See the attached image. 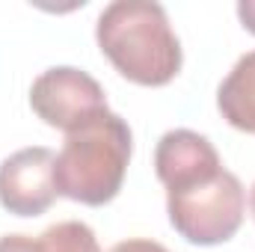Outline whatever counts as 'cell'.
I'll return each instance as SVG.
<instances>
[{
    "mask_svg": "<svg viewBox=\"0 0 255 252\" xmlns=\"http://www.w3.org/2000/svg\"><path fill=\"white\" fill-rule=\"evenodd\" d=\"M101 54L113 68L139 86H166L181 71V42L154 0H116L95 24Z\"/></svg>",
    "mask_w": 255,
    "mask_h": 252,
    "instance_id": "cell-1",
    "label": "cell"
},
{
    "mask_svg": "<svg viewBox=\"0 0 255 252\" xmlns=\"http://www.w3.org/2000/svg\"><path fill=\"white\" fill-rule=\"evenodd\" d=\"M130 151H133L130 127L113 110L65 133L63 148L54 160L57 196H65L89 208L113 202L125 181Z\"/></svg>",
    "mask_w": 255,
    "mask_h": 252,
    "instance_id": "cell-2",
    "label": "cell"
},
{
    "mask_svg": "<svg viewBox=\"0 0 255 252\" xmlns=\"http://www.w3.org/2000/svg\"><path fill=\"white\" fill-rule=\"evenodd\" d=\"M172 229L196 247H217L238 235L247 214V190L229 169L187 187L166 190Z\"/></svg>",
    "mask_w": 255,
    "mask_h": 252,
    "instance_id": "cell-3",
    "label": "cell"
},
{
    "mask_svg": "<svg viewBox=\"0 0 255 252\" xmlns=\"http://www.w3.org/2000/svg\"><path fill=\"white\" fill-rule=\"evenodd\" d=\"M30 107L45 125L71 133L80 125L92 122L95 116L107 113V95L101 83L83 68L57 65L33 80Z\"/></svg>",
    "mask_w": 255,
    "mask_h": 252,
    "instance_id": "cell-4",
    "label": "cell"
},
{
    "mask_svg": "<svg viewBox=\"0 0 255 252\" xmlns=\"http://www.w3.org/2000/svg\"><path fill=\"white\" fill-rule=\"evenodd\" d=\"M54 160L57 154L45 145H30L9 154L0 163V205L15 217H39L54 199Z\"/></svg>",
    "mask_w": 255,
    "mask_h": 252,
    "instance_id": "cell-5",
    "label": "cell"
},
{
    "mask_svg": "<svg viewBox=\"0 0 255 252\" xmlns=\"http://www.w3.org/2000/svg\"><path fill=\"white\" fill-rule=\"evenodd\" d=\"M220 169H223V160L211 145V139L187 127L166 130L154 148V172L166 190L205 181Z\"/></svg>",
    "mask_w": 255,
    "mask_h": 252,
    "instance_id": "cell-6",
    "label": "cell"
},
{
    "mask_svg": "<svg viewBox=\"0 0 255 252\" xmlns=\"http://www.w3.org/2000/svg\"><path fill=\"white\" fill-rule=\"evenodd\" d=\"M217 107L232 127L255 133V51L244 54L220 83Z\"/></svg>",
    "mask_w": 255,
    "mask_h": 252,
    "instance_id": "cell-7",
    "label": "cell"
},
{
    "mask_svg": "<svg viewBox=\"0 0 255 252\" xmlns=\"http://www.w3.org/2000/svg\"><path fill=\"white\" fill-rule=\"evenodd\" d=\"M36 241H39L42 252H101L95 232L80 220L57 223V226L45 229Z\"/></svg>",
    "mask_w": 255,
    "mask_h": 252,
    "instance_id": "cell-8",
    "label": "cell"
},
{
    "mask_svg": "<svg viewBox=\"0 0 255 252\" xmlns=\"http://www.w3.org/2000/svg\"><path fill=\"white\" fill-rule=\"evenodd\" d=\"M0 252H42V247L36 238H27V235H3Z\"/></svg>",
    "mask_w": 255,
    "mask_h": 252,
    "instance_id": "cell-9",
    "label": "cell"
},
{
    "mask_svg": "<svg viewBox=\"0 0 255 252\" xmlns=\"http://www.w3.org/2000/svg\"><path fill=\"white\" fill-rule=\"evenodd\" d=\"M110 252H169L163 244L157 241H145V238H130V241H122L116 244Z\"/></svg>",
    "mask_w": 255,
    "mask_h": 252,
    "instance_id": "cell-10",
    "label": "cell"
},
{
    "mask_svg": "<svg viewBox=\"0 0 255 252\" xmlns=\"http://www.w3.org/2000/svg\"><path fill=\"white\" fill-rule=\"evenodd\" d=\"M238 18H241V24L255 36V0H244V3H238Z\"/></svg>",
    "mask_w": 255,
    "mask_h": 252,
    "instance_id": "cell-11",
    "label": "cell"
},
{
    "mask_svg": "<svg viewBox=\"0 0 255 252\" xmlns=\"http://www.w3.org/2000/svg\"><path fill=\"white\" fill-rule=\"evenodd\" d=\"M250 202H253V217H255V184H253V196H250Z\"/></svg>",
    "mask_w": 255,
    "mask_h": 252,
    "instance_id": "cell-12",
    "label": "cell"
}]
</instances>
